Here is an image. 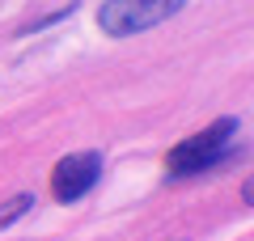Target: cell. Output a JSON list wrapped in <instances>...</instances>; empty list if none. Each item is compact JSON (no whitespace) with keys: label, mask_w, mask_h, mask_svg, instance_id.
Returning a JSON list of instances; mask_svg holds the SVG:
<instances>
[{"label":"cell","mask_w":254,"mask_h":241,"mask_svg":"<svg viewBox=\"0 0 254 241\" xmlns=\"http://www.w3.org/2000/svg\"><path fill=\"white\" fill-rule=\"evenodd\" d=\"M178 9L182 4H174V0H110L98 9V26L115 38H127L157 26V21H170Z\"/></svg>","instance_id":"7a4b0ae2"},{"label":"cell","mask_w":254,"mask_h":241,"mask_svg":"<svg viewBox=\"0 0 254 241\" xmlns=\"http://www.w3.org/2000/svg\"><path fill=\"white\" fill-rule=\"evenodd\" d=\"M237 131H242V123H237L233 115H225V119H216V123H208L203 131L187 135L182 144H174V148L165 152V174H170V178H190V174L216 170L220 161L233 157Z\"/></svg>","instance_id":"6da1fadb"},{"label":"cell","mask_w":254,"mask_h":241,"mask_svg":"<svg viewBox=\"0 0 254 241\" xmlns=\"http://www.w3.org/2000/svg\"><path fill=\"white\" fill-rule=\"evenodd\" d=\"M30 207H34V195H13L9 203L0 207V229H4V224H13L17 216H26Z\"/></svg>","instance_id":"277c9868"},{"label":"cell","mask_w":254,"mask_h":241,"mask_svg":"<svg viewBox=\"0 0 254 241\" xmlns=\"http://www.w3.org/2000/svg\"><path fill=\"white\" fill-rule=\"evenodd\" d=\"M102 178V152H72V157H60L51 170V195L60 203H76L81 195H89Z\"/></svg>","instance_id":"3957f363"}]
</instances>
